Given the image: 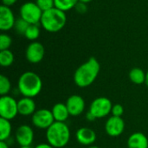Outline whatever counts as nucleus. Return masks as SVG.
Returning a JSON list of instances; mask_svg holds the SVG:
<instances>
[{
	"label": "nucleus",
	"mask_w": 148,
	"mask_h": 148,
	"mask_svg": "<svg viewBox=\"0 0 148 148\" xmlns=\"http://www.w3.org/2000/svg\"><path fill=\"white\" fill-rule=\"evenodd\" d=\"M101 70V65L95 57H90L80 65L74 74V82L79 88H88L92 85Z\"/></svg>",
	"instance_id": "nucleus-1"
},
{
	"label": "nucleus",
	"mask_w": 148,
	"mask_h": 148,
	"mask_svg": "<svg viewBox=\"0 0 148 148\" xmlns=\"http://www.w3.org/2000/svg\"><path fill=\"white\" fill-rule=\"evenodd\" d=\"M113 116H117V117H121L124 114V108L121 104H114L112 108L111 112Z\"/></svg>",
	"instance_id": "nucleus-27"
},
{
	"label": "nucleus",
	"mask_w": 148,
	"mask_h": 148,
	"mask_svg": "<svg viewBox=\"0 0 148 148\" xmlns=\"http://www.w3.org/2000/svg\"><path fill=\"white\" fill-rule=\"evenodd\" d=\"M14 61V54L10 49L0 50V65L2 67L8 68L13 64Z\"/></svg>",
	"instance_id": "nucleus-20"
},
{
	"label": "nucleus",
	"mask_w": 148,
	"mask_h": 148,
	"mask_svg": "<svg viewBox=\"0 0 148 148\" xmlns=\"http://www.w3.org/2000/svg\"><path fill=\"white\" fill-rule=\"evenodd\" d=\"M78 2L79 0H55V7L65 12L74 9Z\"/></svg>",
	"instance_id": "nucleus-21"
},
{
	"label": "nucleus",
	"mask_w": 148,
	"mask_h": 148,
	"mask_svg": "<svg viewBox=\"0 0 148 148\" xmlns=\"http://www.w3.org/2000/svg\"><path fill=\"white\" fill-rule=\"evenodd\" d=\"M75 138L79 144L89 147L96 141L97 135L96 133L89 127H80L75 133Z\"/></svg>",
	"instance_id": "nucleus-14"
},
{
	"label": "nucleus",
	"mask_w": 148,
	"mask_h": 148,
	"mask_svg": "<svg viewBox=\"0 0 148 148\" xmlns=\"http://www.w3.org/2000/svg\"><path fill=\"white\" fill-rule=\"evenodd\" d=\"M20 148H32V147H31V146H30V147H20Z\"/></svg>",
	"instance_id": "nucleus-36"
},
{
	"label": "nucleus",
	"mask_w": 148,
	"mask_h": 148,
	"mask_svg": "<svg viewBox=\"0 0 148 148\" xmlns=\"http://www.w3.org/2000/svg\"><path fill=\"white\" fill-rule=\"evenodd\" d=\"M127 148H148V138L141 132L132 134L127 139Z\"/></svg>",
	"instance_id": "nucleus-16"
},
{
	"label": "nucleus",
	"mask_w": 148,
	"mask_h": 148,
	"mask_svg": "<svg viewBox=\"0 0 148 148\" xmlns=\"http://www.w3.org/2000/svg\"><path fill=\"white\" fill-rule=\"evenodd\" d=\"M31 122L36 128L47 130L55 122V119L51 110L41 108L36 110L31 116Z\"/></svg>",
	"instance_id": "nucleus-8"
},
{
	"label": "nucleus",
	"mask_w": 148,
	"mask_h": 148,
	"mask_svg": "<svg viewBox=\"0 0 148 148\" xmlns=\"http://www.w3.org/2000/svg\"><path fill=\"white\" fill-rule=\"evenodd\" d=\"M18 114V106L16 99L10 95H3L0 97V118L11 121Z\"/></svg>",
	"instance_id": "nucleus-6"
},
{
	"label": "nucleus",
	"mask_w": 148,
	"mask_h": 148,
	"mask_svg": "<svg viewBox=\"0 0 148 148\" xmlns=\"http://www.w3.org/2000/svg\"><path fill=\"white\" fill-rule=\"evenodd\" d=\"M86 120L88 121H89V122H93V121H95V120H97V118L88 110V112H87V114H86Z\"/></svg>",
	"instance_id": "nucleus-29"
},
{
	"label": "nucleus",
	"mask_w": 148,
	"mask_h": 148,
	"mask_svg": "<svg viewBox=\"0 0 148 148\" xmlns=\"http://www.w3.org/2000/svg\"><path fill=\"white\" fill-rule=\"evenodd\" d=\"M45 54V49L43 45L36 41L30 42L25 50V57L27 61L30 63L36 64L42 61Z\"/></svg>",
	"instance_id": "nucleus-11"
},
{
	"label": "nucleus",
	"mask_w": 148,
	"mask_h": 148,
	"mask_svg": "<svg viewBox=\"0 0 148 148\" xmlns=\"http://www.w3.org/2000/svg\"><path fill=\"white\" fill-rule=\"evenodd\" d=\"M36 3L42 12L55 7V0H36Z\"/></svg>",
	"instance_id": "nucleus-26"
},
{
	"label": "nucleus",
	"mask_w": 148,
	"mask_h": 148,
	"mask_svg": "<svg viewBox=\"0 0 148 148\" xmlns=\"http://www.w3.org/2000/svg\"><path fill=\"white\" fill-rule=\"evenodd\" d=\"M128 77L130 81L136 84V85H140L145 83L146 82V73L145 71L140 69V68H134L129 71Z\"/></svg>",
	"instance_id": "nucleus-18"
},
{
	"label": "nucleus",
	"mask_w": 148,
	"mask_h": 148,
	"mask_svg": "<svg viewBox=\"0 0 148 148\" xmlns=\"http://www.w3.org/2000/svg\"><path fill=\"white\" fill-rule=\"evenodd\" d=\"M76 11L80 14H84L87 12L88 8H87V3H82V2H78V3L76 4V6L75 7Z\"/></svg>",
	"instance_id": "nucleus-28"
},
{
	"label": "nucleus",
	"mask_w": 148,
	"mask_h": 148,
	"mask_svg": "<svg viewBox=\"0 0 148 148\" xmlns=\"http://www.w3.org/2000/svg\"><path fill=\"white\" fill-rule=\"evenodd\" d=\"M11 90V82L10 79L3 75H0V95L1 96L3 95H8L9 93Z\"/></svg>",
	"instance_id": "nucleus-23"
},
{
	"label": "nucleus",
	"mask_w": 148,
	"mask_h": 148,
	"mask_svg": "<svg viewBox=\"0 0 148 148\" xmlns=\"http://www.w3.org/2000/svg\"><path fill=\"white\" fill-rule=\"evenodd\" d=\"M16 1L17 0H2V3H3V5L10 7V6L14 5L16 3Z\"/></svg>",
	"instance_id": "nucleus-30"
},
{
	"label": "nucleus",
	"mask_w": 148,
	"mask_h": 148,
	"mask_svg": "<svg viewBox=\"0 0 148 148\" xmlns=\"http://www.w3.org/2000/svg\"><path fill=\"white\" fill-rule=\"evenodd\" d=\"M88 148H101L100 147H97V146H89V147H88Z\"/></svg>",
	"instance_id": "nucleus-35"
},
{
	"label": "nucleus",
	"mask_w": 148,
	"mask_h": 148,
	"mask_svg": "<svg viewBox=\"0 0 148 148\" xmlns=\"http://www.w3.org/2000/svg\"><path fill=\"white\" fill-rule=\"evenodd\" d=\"M11 43L12 39L9 35L3 33L0 35V50L9 49V48L11 46Z\"/></svg>",
	"instance_id": "nucleus-25"
},
{
	"label": "nucleus",
	"mask_w": 148,
	"mask_h": 148,
	"mask_svg": "<svg viewBox=\"0 0 148 148\" xmlns=\"http://www.w3.org/2000/svg\"><path fill=\"white\" fill-rule=\"evenodd\" d=\"M66 106L69 112L70 116H79L81 115L85 109V101L84 99L78 95H70L66 101Z\"/></svg>",
	"instance_id": "nucleus-12"
},
{
	"label": "nucleus",
	"mask_w": 148,
	"mask_h": 148,
	"mask_svg": "<svg viewBox=\"0 0 148 148\" xmlns=\"http://www.w3.org/2000/svg\"><path fill=\"white\" fill-rule=\"evenodd\" d=\"M70 129L66 122L55 121L46 130L47 142L55 148H63L70 140Z\"/></svg>",
	"instance_id": "nucleus-3"
},
{
	"label": "nucleus",
	"mask_w": 148,
	"mask_h": 148,
	"mask_svg": "<svg viewBox=\"0 0 148 148\" xmlns=\"http://www.w3.org/2000/svg\"><path fill=\"white\" fill-rule=\"evenodd\" d=\"M29 23H28L25 20H23V18L19 17L17 19H16V23L14 25V29L16 30V32L19 35H23L25 34L28 27H29Z\"/></svg>",
	"instance_id": "nucleus-24"
},
{
	"label": "nucleus",
	"mask_w": 148,
	"mask_h": 148,
	"mask_svg": "<svg viewBox=\"0 0 148 148\" xmlns=\"http://www.w3.org/2000/svg\"><path fill=\"white\" fill-rule=\"evenodd\" d=\"M17 89L23 97L34 98L41 93L42 89V81L35 72L26 71L18 78Z\"/></svg>",
	"instance_id": "nucleus-2"
},
{
	"label": "nucleus",
	"mask_w": 148,
	"mask_h": 148,
	"mask_svg": "<svg viewBox=\"0 0 148 148\" xmlns=\"http://www.w3.org/2000/svg\"><path fill=\"white\" fill-rule=\"evenodd\" d=\"M16 18L10 8L2 4L0 6V29L8 31L14 28Z\"/></svg>",
	"instance_id": "nucleus-13"
},
{
	"label": "nucleus",
	"mask_w": 148,
	"mask_h": 148,
	"mask_svg": "<svg viewBox=\"0 0 148 148\" xmlns=\"http://www.w3.org/2000/svg\"><path fill=\"white\" fill-rule=\"evenodd\" d=\"M35 148H55L53 147L51 145H49L48 142L47 143H41V144H38V145H36Z\"/></svg>",
	"instance_id": "nucleus-31"
},
{
	"label": "nucleus",
	"mask_w": 148,
	"mask_h": 148,
	"mask_svg": "<svg viewBox=\"0 0 148 148\" xmlns=\"http://www.w3.org/2000/svg\"><path fill=\"white\" fill-rule=\"evenodd\" d=\"M51 111H52L55 121L66 122L69 117L70 116L68 108L66 106V103H62V102L56 103L53 106Z\"/></svg>",
	"instance_id": "nucleus-17"
},
{
	"label": "nucleus",
	"mask_w": 148,
	"mask_h": 148,
	"mask_svg": "<svg viewBox=\"0 0 148 148\" xmlns=\"http://www.w3.org/2000/svg\"><path fill=\"white\" fill-rule=\"evenodd\" d=\"M113 103L107 97L101 96L95 98L90 104L89 111L97 118L101 119L109 115L112 112Z\"/></svg>",
	"instance_id": "nucleus-7"
},
{
	"label": "nucleus",
	"mask_w": 148,
	"mask_h": 148,
	"mask_svg": "<svg viewBox=\"0 0 148 148\" xmlns=\"http://www.w3.org/2000/svg\"><path fill=\"white\" fill-rule=\"evenodd\" d=\"M40 36V28L38 26V24H29L25 34L24 36L29 40V41H36Z\"/></svg>",
	"instance_id": "nucleus-22"
},
{
	"label": "nucleus",
	"mask_w": 148,
	"mask_h": 148,
	"mask_svg": "<svg viewBox=\"0 0 148 148\" xmlns=\"http://www.w3.org/2000/svg\"><path fill=\"white\" fill-rule=\"evenodd\" d=\"M66 22L67 16L65 12L54 7L42 12L40 23L46 31L54 33L62 29Z\"/></svg>",
	"instance_id": "nucleus-4"
},
{
	"label": "nucleus",
	"mask_w": 148,
	"mask_h": 148,
	"mask_svg": "<svg viewBox=\"0 0 148 148\" xmlns=\"http://www.w3.org/2000/svg\"><path fill=\"white\" fill-rule=\"evenodd\" d=\"M91 1H93V0H79V2H82V3H90Z\"/></svg>",
	"instance_id": "nucleus-34"
},
{
	"label": "nucleus",
	"mask_w": 148,
	"mask_h": 148,
	"mask_svg": "<svg viewBox=\"0 0 148 148\" xmlns=\"http://www.w3.org/2000/svg\"><path fill=\"white\" fill-rule=\"evenodd\" d=\"M34 130L26 124L19 126L15 133V140L20 147H30L34 141Z\"/></svg>",
	"instance_id": "nucleus-9"
},
{
	"label": "nucleus",
	"mask_w": 148,
	"mask_h": 148,
	"mask_svg": "<svg viewBox=\"0 0 148 148\" xmlns=\"http://www.w3.org/2000/svg\"><path fill=\"white\" fill-rule=\"evenodd\" d=\"M18 114L22 116H32L36 111V104L33 98L23 97L17 101Z\"/></svg>",
	"instance_id": "nucleus-15"
},
{
	"label": "nucleus",
	"mask_w": 148,
	"mask_h": 148,
	"mask_svg": "<svg viewBox=\"0 0 148 148\" xmlns=\"http://www.w3.org/2000/svg\"><path fill=\"white\" fill-rule=\"evenodd\" d=\"M12 133V126L10 121L0 118V140L6 141L8 140Z\"/></svg>",
	"instance_id": "nucleus-19"
},
{
	"label": "nucleus",
	"mask_w": 148,
	"mask_h": 148,
	"mask_svg": "<svg viewBox=\"0 0 148 148\" xmlns=\"http://www.w3.org/2000/svg\"><path fill=\"white\" fill-rule=\"evenodd\" d=\"M20 17L29 24H38L41 22L42 10L37 6L36 2L24 3L19 10Z\"/></svg>",
	"instance_id": "nucleus-5"
},
{
	"label": "nucleus",
	"mask_w": 148,
	"mask_h": 148,
	"mask_svg": "<svg viewBox=\"0 0 148 148\" xmlns=\"http://www.w3.org/2000/svg\"><path fill=\"white\" fill-rule=\"evenodd\" d=\"M0 148H10V145L6 141L0 140Z\"/></svg>",
	"instance_id": "nucleus-32"
},
{
	"label": "nucleus",
	"mask_w": 148,
	"mask_h": 148,
	"mask_svg": "<svg viewBox=\"0 0 148 148\" xmlns=\"http://www.w3.org/2000/svg\"><path fill=\"white\" fill-rule=\"evenodd\" d=\"M125 121L122 117L111 116L105 123V131L110 137L116 138L121 136L125 131Z\"/></svg>",
	"instance_id": "nucleus-10"
},
{
	"label": "nucleus",
	"mask_w": 148,
	"mask_h": 148,
	"mask_svg": "<svg viewBox=\"0 0 148 148\" xmlns=\"http://www.w3.org/2000/svg\"><path fill=\"white\" fill-rule=\"evenodd\" d=\"M145 83L148 88V70L146 72V82H145Z\"/></svg>",
	"instance_id": "nucleus-33"
}]
</instances>
